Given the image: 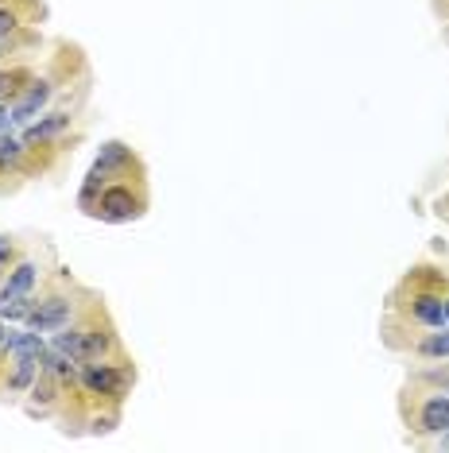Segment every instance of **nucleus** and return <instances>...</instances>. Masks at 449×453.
<instances>
[{"mask_svg": "<svg viewBox=\"0 0 449 453\" xmlns=\"http://www.w3.org/2000/svg\"><path fill=\"white\" fill-rule=\"evenodd\" d=\"M47 345L58 349V353H66L70 360H78V365H94V360L125 353V342H120L117 326H112L105 298L94 295V291H89L86 306L78 311L74 322L66 329H58V334H50Z\"/></svg>", "mask_w": 449, "mask_h": 453, "instance_id": "3", "label": "nucleus"}, {"mask_svg": "<svg viewBox=\"0 0 449 453\" xmlns=\"http://www.w3.org/2000/svg\"><path fill=\"white\" fill-rule=\"evenodd\" d=\"M4 342H8V322L0 318V353H4Z\"/></svg>", "mask_w": 449, "mask_h": 453, "instance_id": "14", "label": "nucleus"}, {"mask_svg": "<svg viewBox=\"0 0 449 453\" xmlns=\"http://www.w3.org/2000/svg\"><path fill=\"white\" fill-rule=\"evenodd\" d=\"M24 179H39L35 159L27 151V143L19 140V132H4L0 136V194L16 190V182Z\"/></svg>", "mask_w": 449, "mask_h": 453, "instance_id": "9", "label": "nucleus"}, {"mask_svg": "<svg viewBox=\"0 0 449 453\" xmlns=\"http://www.w3.org/2000/svg\"><path fill=\"white\" fill-rule=\"evenodd\" d=\"M132 388H136V365H132L128 353L81 365V372H78V391L89 399V403L120 407Z\"/></svg>", "mask_w": 449, "mask_h": 453, "instance_id": "6", "label": "nucleus"}, {"mask_svg": "<svg viewBox=\"0 0 449 453\" xmlns=\"http://www.w3.org/2000/svg\"><path fill=\"white\" fill-rule=\"evenodd\" d=\"M445 295H449V272L434 264H415L411 272L395 283L387 295V314H395L407 326L434 329L445 322Z\"/></svg>", "mask_w": 449, "mask_h": 453, "instance_id": "1", "label": "nucleus"}, {"mask_svg": "<svg viewBox=\"0 0 449 453\" xmlns=\"http://www.w3.org/2000/svg\"><path fill=\"white\" fill-rule=\"evenodd\" d=\"M86 298H89L86 287H78L74 280H70L66 267H55V272L43 280V287L35 291L32 311H27L24 326L35 329V334H43V337H50V334H58V329H66L70 322H74L78 311L86 306Z\"/></svg>", "mask_w": 449, "mask_h": 453, "instance_id": "4", "label": "nucleus"}, {"mask_svg": "<svg viewBox=\"0 0 449 453\" xmlns=\"http://www.w3.org/2000/svg\"><path fill=\"white\" fill-rule=\"evenodd\" d=\"M78 125V112L74 109H47L39 112L32 125L19 128V140L27 148H70V132Z\"/></svg>", "mask_w": 449, "mask_h": 453, "instance_id": "8", "label": "nucleus"}, {"mask_svg": "<svg viewBox=\"0 0 449 453\" xmlns=\"http://www.w3.org/2000/svg\"><path fill=\"white\" fill-rule=\"evenodd\" d=\"M151 205V194H148V171H136V174H112V179H94L86 174L78 190V210L86 218H97L105 225H128V221H140Z\"/></svg>", "mask_w": 449, "mask_h": 453, "instance_id": "2", "label": "nucleus"}, {"mask_svg": "<svg viewBox=\"0 0 449 453\" xmlns=\"http://www.w3.org/2000/svg\"><path fill=\"white\" fill-rule=\"evenodd\" d=\"M400 415L415 441H438L449 430V388L411 380V384L403 388Z\"/></svg>", "mask_w": 449, "mask_h": 453, "instance_id": "5", "label": "nucleus"}, {"mask_svg": "<svg viewBox=\"0 0 449 453\" xmlns=\"http://www.w3.org/2000/svg\"><path fill=\"white\" fill-rule=\"evenodd\" d=\"M47 275L50 272L35 252L19 256V260L8 267L4 280H0V318H4V322H24L27 311H32V298L39 287H43Z\"/></svg>", "mask_w": 449, "mask_h": 453, "instance_id": "7", "label": "nucleus"}, {"mask_svg": "<svg viewBox=\"0 0 449 453\" xmlns=\"http://www.w3.org/2000/svg\"><path fill=\"white\" fill-rule=\"evenodd\" d=\"M19 256H24V244L16 241V236H8V233H0V280L8 275V267H12Z\"/></svg>", "mask_w": 449, "mask_h": 453, "instance_id": "13", "label": "nucleus"}, {"mask_svg": "<svg viewBox=\"0 0 449 453\" xmlns=\"http://www.w3.org/2000/svg\"><path fill=\"white\" fill-rule=\"evenodd\" d=\"M407 353L426 360V365H434V360L449 357V326H434V329H418L411 337V345H407Z\"/></svg>", "mask_w": 449, "mask_h": 453, "instance_id": "12", "label": "nucleus"}, {"mask_svg": "<svg viewBox=\"0 0 449 453\" xmlns=\"http://www.w3.org/2000/svg\"><path fill=\"white\" fill-rule=\"evenodd\" d=\"M445 322H449V295H445Z\"/></svg>", "mask_w": 449, "mask_h": 453, "instance_id": "15", "label": "nucleus"}, {"mask_svg": "<svg viewBox=\"0 0 449 453\" xmlns=\"http://www.w3.org/2000/svg\"><path fill=\"white\" fill-rule=\"evenodd\" d=\"M58 89H63V86H58L55 74H35L32 81H27V89L12 101V120H16V128L32 125L39 112H47L50 101L58 97Z\"/></svg>", "mask_w": 449, "mask_h": 453, "instance_id": "11", "label": "nucleus"}, {"mask_svg": "<svg viewBox=\"0 0 449 453\" xmlns=\"http://www.w3.org/2000/svg\"><path fill=\"white\" fill-rule=\"evenodd\" d=\"M70 391H74V388H66L63 380L50 372V368L39 365L35 384L27 388V395H24V411H27L32 418H50V415H58V411H63Z\"/></svg>", "mask_w": 449, "mask_h": 453, "instance_id": "10", "label": "nucleus"}]
</instances>
